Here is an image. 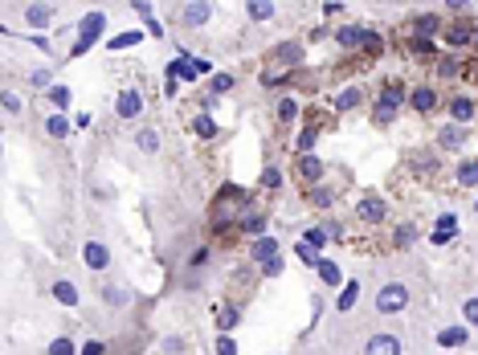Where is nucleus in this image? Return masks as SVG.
<instances>
[{
  "label": "nucleus",
  "mask_w": 478,
  "mask_h": 355,
  "mask_svg": "<svg viewBox=\"0 0 478 355\" xmlns=\"http://www.w3.org/2000/svg\"><path fill=\"white\" fill-rule=\"evenodd\" d=\"M274 62H278L282 70H298V65L307 62V49L298 45V41H278V45H274Z\"/></svg>",
  "instance_id": "1a4fd4ad"
},
{
  "label": "nucleus",
  "mask_w": 478,
  "mask_h": 355,
  "mask_svg": "<svg viewBox=\"0 0 478 355\" xmlns=\"http://www.w3.org/2000/svg\"><path fill=\"white\" fill-rule=\"evenodd\" d=\"M364 37H368V29H360V25H344V29L335 33V41H340L344 49H360Z\"/></svg>",
  "instance_id": "393cba45"
},
{
  "label": "nucleus",
  "mask_w": 478,
  "mask_h": 355,
  "mask_svg": "<svg viewBox=\"0 0 478 355\" xmlns=\"http://www.w3.org/2000/svg\"><path fill=\"white\" fill-rule=\"evenodd\" d=\"M409 106L417 114H433V111H438V90H433V86H413V90H409Z\"/></svg>",
  "instance_id": "ddd939ff"
},
{
  "label": "nucleus",
  "mask_w": 478,
  "mask_h": 355,
  "mask_svg": "<svg viewBox=\"0 0 478 355\" xmlns=\"http://www.w3.org/2000/svg\"><path fill=\"white\" fill-rule=\"evenodd\" d=\"M29 82H33L37 90H50V86H53V74H50V70H29Z\"/></svg>",
  "instance_id": "603ef678"
},
{
  "label": "nucleus",
  "mask_w": 478,
  "mask_h": 355,
  "mask_svg": "<svg viewBox=\"0 0 478 355\" xmlns=\"http://www.w3.org/2000/svg\"><path fill=\"white\" fill-rule=\"evenodd\" d=\"M78 351H82V355H102V351H107V343L90 339V343H82V347H78Z\"/></svg>",
  "instance_id": "4d7b16f0"
},
{
  "label": "nucleus",
  "mask_w": 478,
  "mask_h": 355,
  "mask_svg": "<svg viewBox=\"0 0 478 355\" xmlns=\"http://www.w3.org/2000/svg\"><path fill=\"white\" fill-rule=\"evenodd\" d=\"M266 225H270V212L262 209V204H246L241 209V217H237V237H262L266 233Z\"/></svg>",
  "instance_id": "20e7f679"
},
{
  "label": "nucleus",
  "mask_w": 478,
  "mask_h": 355,
  "mask_svg": "<svg viewBox=\"0 0 478 355\" xmlns=\"http://www.w3.org/2000/svg\"><path fill=\"white\" fill-rule=\"evenodd\" d=\"M45 94H50V102L58 106V111H66L70 102H74V90H70V86H50Z\"/></svg>",
  "instance_id": "c9c22d12"
},
{
  "label": "nucleus",
  "mask_w": 478,
  "mask_h": 355,
  "mask_svg": "<svg viewBox=\"0 0 478 355\" xmlns=\"http://www.w3.org/2000/svg\"><path fill=\"white\" fill-rule=\"evenodd\" d=\"M143 33H151V37H164V25H160V21H151V16H148V21H143Z\"/></svg>",
  "instance_id": "13d9d810"
},
{
  "label": "nucleus",
  "mask_w": 478,
  "mask_h": 355,
  "mask_svg": "<svg viewBox=\"0 0 478 355\" xmlns=\"http://www.w3.org/2000/svg\"><path fill=\"white\" fill-rule=\"evenodd\" d=\"M233 86H237V78H233V74H225V70H221V74H213V94H229Z\"/></svg>",
  "instance_id": "49530a36"
},
{
  "label": "nucleus",
  "mask_w": 478,
  "mask_h": 355,
  "mask_svg": "<svg viewBox=\"0 0 478 355\" xmlns=\"http://www.w3.org/2000/svg\"><path fill=\"white\" fill-rule=\"evenodd\" d=\"M474 209H478V204H474Z\"/></svg>",
  "instance_id": "e2e57ef3"
},
{
  "label": "nucleus",
  "mask_w": 478,
  "mask_h": 355,
  "mask_svg": "<svg viewBox=\"0 0 478 355\" xmlns=\"http://www.w3.org/2000/svg\"><path fill=\"white\" fill-rule=\"evenodd\" d=\"M205 261H209V245H200L197 253L188 258V270H197V266H205Z\"/></svg>",
  "instance_id": "5fc2aeb1"
},
{
  "label": "nucleus",
  "mask_w": 478,
  "mask_h": 355,
  "mask_svg": "<svg viewBox=\"0 0 478 355\" xmlns=\"http://www.w3.org/2000/svg\"><path fill=\"white\" fill-rule=\"evenodd\" d=\"M413 241H417V229H413V225H396V233H393V245H396V249H409Z\"/></svg>",
  "instance_id": "ea45409f"
},
{
  "label": "nucleus",
  "mask_w": 478,
  "mask_h": 355,
  "mask_svg": "<svg viewBox=\"0 0 478 355\" xmlns=\"http://www.w3.org/2000/svg\"><path fill=\"white\" fill-rule=\"evenodd\" d=\"M360 102H364L360 86H344V90H340V98H335V111H356Z\"/></svg>",
  "instance_id": "cd10ccee"
},
{
  "label": "nucleus",
  "mask_w": 478,
  "mask_h": 355,
  "mask_svg": "<svg viewBox=\"0 0 478 355\" xmlns=\"http://www.w3.org/2000/svg\"><path fill=\"white\" fill-rule=\"evenodd\" d=\"M258 188H262V192H278V188H282V172H278V168H266L262 180H258Z\"/></svg>",
  "instance_id": "58836bf2"
},
{
  "label": "nucleus",
  "mask_w": 478,
  "mask_h": 355,
  "mask_svg": "<svg viewBox=\"0 0 478 355\" xmlns=\"http://www.w3.org/2000/svg\"><path fill=\"white\" fill-rule=\"evenodd\" d=\"M360 302V282H347L344 290H340V302H335V310H352Z\"/></svg>",
  "instance_id": "f704fd0d"
},
{
  "label": "nucleus",
  "mask_w": 478,
  "mask_h": 355,
  "mask_svg": "<svg viewBox=\"0 0 478 355\" xmlns=\"http://www.w3.org/2000/svg\"><path fill=\"white\" fill-rule=\"evenodd\" d=\"M188 131H192L197 139H217V119L209 111H197L192 119H188Z\"/></svg>",
  "instance_id": "6ab92c4d"
},
{
  "label": "nucleus",
  "mask_w": 478,
  "mask_h": 355,
  "mask_svg": "<svg viewBox=\"0 0 478 355\" xmlns=\"http://www.w3.org/2000/svg\"><path fill=\"white\" fill-rule=\"evenodd\" d=\"M74 33H78V41H74V49H70V58H82V53H90V45L99 41L102 33H107V13H82V21L74 25Z\"/></svg>",
  "instance_id": "f03ea898"
},
{
  "label": "nucleus",
  "mask_w": 478,
  "mask_h": 355,
  "mask_svg": "<svg viewBox=\"0 0 478 355\" xmlns=\"http://www.w3.org/2000/svg\"><path fill=\"white\" fill-rule=\"evenodd\" d=\"M454 180H458L462 188H478V160H462L454 168Z\"/></svg>",
  "instance_id": "a878e982"
},
{
  "label": "nucleus",
  "mask_w": 478,
  "mask_h": 355,
  "mask_svg": "<svg viewBox=\"0 0 478 355\" xmlns=\"http://www.w3.org/2000/svg\"><path fill=\"white\" fill-rule=\"evenodd\" d=\"M409 49L417 53V58H433V53H438V45H433V37H413V41H409Z\"/></svg>",
  "instance_id": "a19ab883"
},
{
  "label": "nucleus",
  "mask_w": 478,
  "mask_h": 355,
  "mask_svg": "<svg viewBox=\"0 0 478 355\" xmlns=\"http://www.w3.org/2000/svg\"><path fill=\"white\" fill-rule=\"evenodd\" d=\"M380 94H384V98H393V102H405V98H409V90H405V82L389 78L384 86H380Z\"/></svg>",
  "instance_id": "4c0bfd02"
},
{
  "label": "nucleus",
  "mask_w": 478,
  "mask_h": 355,
  "mask_svg": "<svg viewBox=\"0 0 478 355\" xmlns=\"http://www.w3.org/2000/svg\"><path fill=\"white\" fill-rule=\"evenodd\" d=\"M53 298H58L62 307H78V290H74V282H70V278H58V282H53Z\"/></svg>",
  "instance_id": "bb28decb"
},
{
  "label": "nucleus",
  "mask_w": 478,
  "mask_h": 355,
  "mask_svg": "<svg viewBox=\"0 0 478 355\" xmlns=\"http://www.w3.org/2000/svg\"><path fill=\"white\" fill-rule=\"evenodd\" d=\"M274 253H282L278 237H270V233H262V237H254V245H249V261H254V266H262V261H270Z\"/></svg>",
  "instance_id": "9b49d317"
},
{
  "label": "nucleus",
  "mask_w": 478,
  "mask_h": 355,
  "mask_svg": "<svg viewBox=\"0 0 478 355\" xmlns=\"http://www.w3.org/2000/svg\"><path fill=\"white\" fill-rule=\"evenodd\" d=\"M82 261L90 266V270H99V274H102V270L111 266V249H107L102 241H86L82 245Z\"/></svg>",
  "instance_id": "4468645a"
},
{
  "label": "nucleus",
  "mask_w": 478,
  "mask_h": 355,
  "mask_svg": "<svg viewBox=\"0 0 478 355\" xmlns=\"http://www.w3.org/2000/svg\"><path fill=\"white\" fill-rule=\"evenodd\" d=\"M315 139H319V123H307V127L298 131L295 147H298V151H311V147H315Z\"/></svg>",
  "instance_id": "e433bc0d"
},
{
  "label": "nucleus",
  "mask_w": 478,
  "mask_h": 355,
  "mask_svg": "<svg viewBox=\"0 0 478 355\" xmlns=\"http://www.w3.org/2000/svg\"><path fill=\"white\" fill-rule=\"evenodd\" d=\"M4 111H9V114H21V98L13 94V90H4Z\"/></svg>",
  "instance_id": "6e6d98bb"
},
{
  "label": "nucleus",
  "mask_w": 478,
  "mask_h": 355,
  "mask_svg": "<svg viewBox=\"0 0 478 355\" xmlns=\"http://www.w3.org/2000/svg\"><path fill=\"white\" fill-rule=\"evenodd\" d=\"M209 16H213V4H209V0H188L180 9V25L184 29H205Z\"/></svg>",
  "instance_id": "423d86ee"
},
{
  "label": "nucleus",
  "mask_w": 478,
  "mask_h": 355,
  "mask_svg": "<svg viewBox=\"0 0 478 355\" xmlns=\"http://www.w3.org/2000/svg\"><path fill=\"white\" fill-rule=\"evenodd\" d=\"M249 21H274V0H246Z\"/></svg>",
  "instance_id": "c756f323"
},
{
  "label": "nucleus",
  "mask_w": 478,
  "mask_h": 355,
  "mask_svg": "<svg viewBox=\"0 0 478 355\" xmlns=\"http://www.w3.org/2000/svg\"><path fill=\"white\" fill-rule=\"evenodd\" d=\"M466 343H470V331L466 327H442L438 331V347H445V351H458Z\"/></svg>",
  "instance_id": "f3484780"
},
{
  "label": "nucleus",
  "mask_w": 478,
  "mask_h": 355,
  "mask_svg": "<svg viewBox=\"0 0 478 355\" xmlns=\"http://www.w3.org/2000/svg\"><path fill=\"white\" fill-rule=\"evenodd\" d=\"M462 70H466V65H462L458 58H442V62H438V74H442V78H458Z\"/></svg>",
  "instance_id": "a18cd8bd"
},
{
  "label": "nucleus",
  "mask_w": 478,
  "mask_h": 355,
  "mask_svg": "<svg viewBox=\"0 0 478 355\" xmlns=\"http://www.w3.org/2000/svg\"><path fill=\"white\" fill-rule=\"evenodd\" d=\"M50 25H53V9H50V4H29V9H25V29L41 33V29H50Z\"/></svg>",
  "instance_id": "dca6fc26"
},
{
  "label": "nucleus",
  "mask_w": 478,
  "mask_h": 355,
  "mask_svg": "<svg viewBox=\"0 0 478 355\" xmlns=\"http://www.w3.org/2000/svg\"><path fill=\"white\" fill-rule=\"evenodd\" d=\"M303 106H298V98H278V106H274V123L278 127H295Z\"/></svg>",
  "instance_id": "a211bd4d"
},
{
  "label": "nucleus",
  "mask_w": 478,
  "mask_h": 355,
  "mask_svg": "<svg viewBox=\"0 0 478 355\" xmlns=\"http://www.w3.org/2000/svg\"><path fill=\"white\" fill-rule=\"evenodd\" d=\"M478 114V106H474V98H466V94H458V98H450V119L454 123H470Z\"/></svg>",
  "instance_id": "412c9836"
},
{
  "label": "nucleus",
  "mask_w": 478,
  "mask_h": 355,
  "mask_svg": "<svg viewBox=\"0 0 478 355\" xmlns=\"http://www.w3.org/2000/svg\"><path fill=\"white\" fill-rule=\"evenodd\" d=\"M213 351L217 355H237V339H233L229 331H221V335H217V343H213Z\"/></svg>",
  "instance_id": "37998d69"
},
{
  "label": "nucleus",
  "mask_w": 478,
  "mask_h": 355,
  "mask_svg": "<svg viewBox=\"0 0 478 355\" xmlns=\"http://www.w3.org/2000/svg\"><path fill=\"white\" fill-rule=\"evenodd\" d=\"M315 270H319V278H323V286H344V274H340V266H335L331 258H323Z\"/></svg>",
  "instance_id": "2f4dec72"
},
{
  "label": "nucleus",
  "mask_w": 478,
  "mask_h": 355,
  "mask_svg": "<svg viewBox=\"0 0 478 355\" xmlns=\"http://www.w3.org/2000/svg\"><path fill=\"white\" fill-rule=\"evenodd\" d=\"M258 274H262V278H278L282 274V253H274L270 261H262V266H258Z\"/></svg>",
  "instance_id": "09e8293b"
},
{
  "label": "nucleus",
  "mask_w": 478,
  "mask_h": 355,
  "mask_svg": "<svg viewBox=\"0 0 478 355\" xmlns=\"http://www.w3.org/2000/svg\"><path fill=\"white\" fill-rule=\"evenodd\" d=\"M474 45H478V29H474Z\"/></svg>",
  "instance_id": "680f3d73"
},
{
  "label": "nucleus",
  "mask_w": 478,
  "mask_h": 355,
  "mask_svg": "<svg viewBox=\"0 0 478 355\" xmlns=\"http://www.w3.org/2000/svg\"><path fill=\"white\" fill-rule=\"evenodd\" d=\"M466 4H470V0H445V9H454V13H462Z\"/></svg>",
  "instance_id": "052dcab7"
},
{
  "label": "nucleus",
  "mask_w": 478,
  "mask_h": 355,
  "mask_svg": "<svg viewBox=\"0 0 478 355\" xmlns=\"http://www.w3.org/2000/svg\"><path fill=\"white\" fill-rule=\"evenodd\" d=\"M409 307V286L405 282H384L376 290V315H401Z\"/></svg>",
  "instance_id": "7ed1b4c3"
},
{
  "label": "nucleus",
  "mask_w": 478,
  "mask_h": 355,
  "mask_svg": "<svg viewBox=\"0 0 478 355\" xmlns=\"http://www.w3.org/2000/svg\"><path fill=\"white\" fill-rule=\"evenodd\" d=\"M135 147H139L143 155H156V151H160V131L143 127V131H139V135H135Z\"/></svg>",
  "instance_id": "7c9ffc66"
},
{
  "label": "nucleus",
  "mask_w": 478,
  "mask_h": 355,
  "mask_svg": "<svg viewBox=\"0 0 478 355\" xmlns=\"http://www.w3.org/2000/svg\"><path fill=\"white\" fill-rule=\"evenodd\" d=\"M139 41H143V33H119L115 41H111V49H127V45H139Z\"/></svg>",
  "instance_id": "3c124183"
},
{
  "label": "nucleus",
  "mask_w": 478,
  "mask_h": 355,
  "mask_svg": "<svg viewBox=\"0 0 478 355\" xmlns=\"http://www.w3.org/2000/svg\"><path fill=\"white\" fill-rule=\"evenodd\" d=\"M237 319H241V310L233 307V302H221V307H217V327H221V331H233Z\"/></svg>",
  "instance_id": "72a5a7b5"
},
{
  "label": "nucleus",
  "mask_w": 478,
  "mask_h": 355,
  "mask_svg": "<svg viewBox=\"0 0 478 355\" xmlns=\"http://www.w3.org/2000/svg\"><path fill=\"white\" fill-rule=\"evenodd\" d=\"M396 111H401V102H393V98L380 94V98H376V106H372V119H376L380 127H389V123L396 119Z\"/></svg>",
  "instance_id": "5701e85b"
},
{
  "label": "nucleus",
  "mask_w": 478,
  "mask_h": 355,
  "mask_svg": "<svg viewBox=\"0 0 478 355\" xmlns=\"http://www.w3.org/2000/svg\"><path fill=\"white\" fill-rule=\"evenodd\" d=\"M45 135H50V139H66V135H70L66 111H62V114H50V119H45Z\"/></svg>",
  "instance_id": "473e14b6"
},
{
  "label": "nucleus",
  "mask_w": 478,
  "mask_h": 355,
  "mask_svg": "<svg viewBox=\"0 0 478 355\" xmlns=\"http://www.w3.org/2000/svg\"><path fill=\"white\" fill-rule=\"evenodd\" d=\"M442 37H445V45L450 49H466V45H474V29L466 25V21H450L442 29Z\"/></svg>",
  "instance_id": "9d476101"
},
{
  "label": "nucleus",
  "mask_w": 478,
  "mask_h": 355,
  "mask_svg": "<svg viewBox=\"0 0 478 355\" xmlns=\"http://www.w3.org/2000/svg\"><path fill=\"white\" fill-rule=\"evenodd\" d=\"M115 114H119V119H139V114H143V94H139L135 86L119 90V98H115Z\"/></svg>",
  "instance_id": "0eeeda50"
},
{
  "label": "nucleus",
  "mask_w": 478,
  "mask_h": 355,
  "mask_svg": "<svg viewBox=\"0 0 478 355\" xmlns=\"http://www.w3.org/2000/svg\"><path fill=\"white\" fill-rule=\"evenodd\" d=\"M307 200H311L315 209H331V200H335V192H331L323 180H315V184H307Z\"/></svg>",
  "instance_id": "b1692460"
},
{
  "label": "nucleus",
  "mask_w": 478,
  "mask_h": 355,
  "mask_svg": "<svg viewBox=\"0 0 478 355\" xmlns=\"http://www.w3.org/2000/svg\"><path fill=\"white\" fill-rule=\"evenodd\" d=\"M107 302H111V307H127V302H131V290H123V286H107Z\"/></svg>",
  "instance_id": "de8ad7c7"
},
{
  "label": "nucleus",
  "mask_w": 478,
  "mask_h": 355,
  "mask_svg": "<svg viewBox=\"0 0 478 355\" xmlns=\"http://www.w3.org/2000/svg\"><path fill=\"white\" fill-rule=\"evenodd\" d=\"M295 176L303 180V184H315V180H323V160H319L315 151H298V160H295Z\"/></svg>",
  "instance_id": "6e6552de"
},
{
  "label": "nucleus",
  "mask_w": 478,
  "mask_h": 355,
  "mask_svg": "<svg viewBox=\"0 0 478 355\" xmlns=\"http://www.w3.org/2000/svg\"><path fill=\"white\" fill-rule=\"evenodd\" d=\"M364 53H368V58H376V53H384V37H380V33H372L368 29V37H364Z\"/></svg>",
  "instance_id": "c03bdc74"
},
{
  "label": "nucleus",
  "mask_w": 478,
  "mask_h": 355,
  "mask_svg": "<svg viewBox=\"0 0 478 355\" xmlns=\"http://www.w3.org/2000/svg\"><path fill=\"white\" fill-rule=\"evenodd\" d=\"M450 237H458V217H454V212H442V217H438V225H433V233H429V241H433V245H450Z\"/></svg>",
  "instance_id": "2eb2a0df"
},
{
  "label": "nucleus",
  "mask_w": 478,
  "mask_h": 355,
  "mask_svg": "<svg viewBox=\"0 0 478 355\" xmlns=\"http://www.w3.org/2000/svg\"><path fill=\"white\" fill-rule=\"evenodd\" d=\"M160 347H164V351H184V339H176V335H168V339L160 343Z\"/></svg>",
  "instance_id": "bf43d9fd"
},
{
  "label": "nucleus",
  "mask_w": 478,
  "mask_h": 355,
  "mask_svg": "<svg viewBox=\"0 0 478 355\" xmlns=\"http://www.w3.org/2000/svg\"><path fill=\"white\" fill-rule=\"evenodd\" d=\"M45 351H50V355H74L78 347H74V339H66V335H62V339H53Z\"/></svg>",
  "instance_id": "8fccbe9b"
},
{
  "label": "nucleus",
  "mask_w": 478,
  "mask_h": 355,
  "mask_svg": "<svg viewBox=\"0 0 478 355\" xmlns=\"http://www.w3.org/2000/svg\"><path fill=\"white\" fill-rule=\"evenodd\" d=\"M442 29V16H433V13H421V16H413L409 25H405V37H433V33Z\"/></svg>",
  "instance_id": "f8f14e48"
},
{
  "label": "nucleus",
  "mask_w": 478,
  "mask_h": 355,
  "mask_svg": "<svg viewBox=\"0 0 478 355\" xmlns=\"http://www.w3.org/2000/svg\"><path fill=\"white\" fill-rule=\"evenodd\" d=\"M401 351V339L396 335H372L364 343V355H396Z\"/></svg>",
  "instance_id": "aec40b11"
},
{
  "label": "nucleus",
  "mask_w": 478,
  "mask_h": 355,
  "mask_svg": "<svg viewBox=\"0 0 478 355\" xmlns=\"http://www.w3.org/2000/svg\"><path fill=\"white\" fill-rule=\"evenodd\" d=\"M303 237H307L311 245H319V249H323V245L331 241V229H327V225H311L307 233H303Z\"/></svg>",
  "instance_id": "79ce46f5"
},
{
  "label": "nucleus",
  "mask_w": 478,
  "mask_h": 355,
  "mask_svg": "<svg viewBox=\"0 0 478 355\" xmlns=\"http://www.w3.org/2000/svg\"><path fill=\"white\" fill-rule=\"evenodd\" d=\"M462 319H466V327H478V298L462 302Z\"/></svg>",
  "instance_id": "864d4df0"
},
{
  "label": "nucleus",
  "mask_w": 478,
  "mask_h": 355,
  "mask_svg": "<svg viewBox=\"0 0 478 355\" xmlns=\"http://www.w3.org/2000/svg\"><path fill=\"white\" fill-rule=\"evenodd\" d=\"M466 143V131H462V123H445L442 131H438V147H445V151H454V147Z\"/></svg>",
  "instance_id": "4be33fe9"
},
{
  "label": "nucleus",
  "mask_w": 478,
  "mask_h": 355,
  "mask_svg": "<svg viewBox=\"0 0 478 355\" xmlns=\"http://www.w3.org/2000/svg\"><path fill=\"white\" fill-rule=\"evenodd\" d=\"M246 204H249V196L241 188H221L217 192L213 209H209V225H213L217 237H233L237 233V217H241Z\"/></svg>",
  "instance_id": "f257e3e1"
},
{
  "label": "nucleus",
  "mask_w": 478,
  "mask_h": 355,
  "mask_svg": "<svg viewBox=\"0 0 478 355\" xmlns=\"http://www.w3.org/2000/svg\"><path fill=\"white\" fill-rule=\"evenodd\" d=\"M295 258L303 261V266H319V261H323V249H319V245H311L307 237H303V241L295 245Z\"/></svg>",
  "instance_id": "c85d7f7f"
},
{
  "label": "nucleus",
  "mask_w": 478,
  "mask_h": 355,
  "mask_svg": "<svg viewBox=\"0 0 478 355\" xmlns=\"http://www.w3.org/2000/svg\"><path fill=\"white\" fill-rule=\"evenodd\" d=\"M384 217H389V204H384V196L364 192L360 200H356V221H364V225H380Z\"/></svg>",
  "instance_id": "39448f33"
}]
</instances>
